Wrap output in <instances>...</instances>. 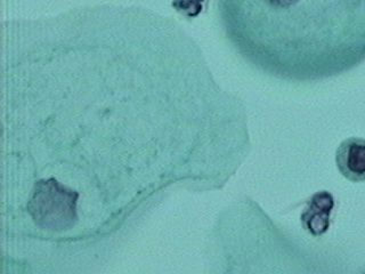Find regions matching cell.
<instances>
[{
  "label": "cell",
  "mask_w": 365,
  "mask_h": 274,
  "mask_svg": "<svg viewBox=\"0 0 365 274\" xmlns=\"http://www.w3.org/2000/svg\"><path fill=\"white\" fill-rule=\"evenodd\" d=\"M3 262L95 265L174 186L220 190L250 150L242 101L170 17L98 5L4 23Z\"/></svg>",
  "instance_id": "6da1fadb"
},
{
  "label": "cell",
  "mask_w": 365,
  "mask_h": 274,
  "mask_svg": "<svg viewBox=\"0 0 365 274\" xmlns=\"http://www.w3.org/2000/svg\"><path fill=\"white\" fill-rule=\"evenodd\" d=\"M234 51L262 73L314 83L365 61V0H216Z\"/></svg>",
  "instance_id": "7a4b0ae2"
},
{
  "label": "cell",
  "mask_w": 365,
  "mask_h": 274,
  "mask_svg": "<svg viewBox=\"0 0 365 274\" xmlns=\"http://www.w3.org/2000/svg\"><path fill=\"white\" fill-rule=\"evenodd\" d=\"M336 165L349 182H365V138L348 137L342 141L336 148Z\"/></svg>",
  "instance_id": "3957f363"
},
{
  "label": "cell",
  "mask_w": 365,
  "mask_h": 274,
  "mask_svg": "<svg viewBox=\"0 0 365 274\" xmlns=\"http://www.w3.org/2000/svg\"><path fill=\"white\" fill-rule=\"evenodd\" d=\"M334 209V196L329 191L317 192L308 199L302 210L300 216L302 228L313 237H322L330 228Z\"/></svg>",
  "instance_id": "277c9868"
},
{
  "label": "cell",
  "mask_w": 365,
  "mask_h": 274,
  "mask_svg": "<svg viewBox=\"0 0 365 274\" xmlns=\"http://www.w3.org/2000/svg\"><path fill=\"white\" fill-rule=\"evenodd\" d=\"M205 0H174L173 7L187 17H195L202 11Z\"/></svg>",
  "instance_id": "5b68a950"
}]
</instances>
